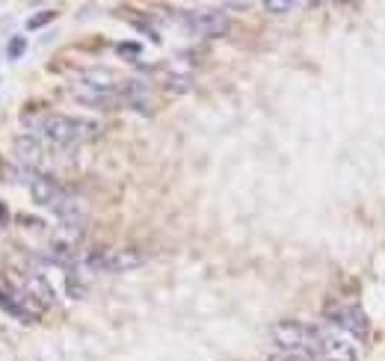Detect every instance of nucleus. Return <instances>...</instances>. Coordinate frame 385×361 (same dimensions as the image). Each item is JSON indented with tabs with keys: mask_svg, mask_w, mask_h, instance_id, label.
<instances>
[{
	"mask_svg": "<svg viewBox=\"0 0 385 361\" xmlns=\"http://www.w3.org/2000/svg\"><path fill=\"white\" fill-rule=\"evenodd\" d=\"M314 344H318V355L326 361H359V344L347 332L335 329L329 323H314Z\"/></svg>",
	"mask_w": 385,
	"mask_h": 361,
	"instance_id": "obj_3",
	"label": "nucleus"
},
{
	"mask_svg": "<svg viewBox=\"0 0 385 361\" xmlns=\"http://www.w3.org/2000/svg\"><path fill=\"white\" fill-rule=\"evenodd\" d=\"M116 54L122 56V59H140L143 45H140V42H118V45H116Z\"/></svg>",
	"mask_w": 385,
	"mask_h": 361,
	"instance_id": "obj_15",
	"label": "nucleus"
},
{
	"mask_svg": "<svg viewBox=\"0 0 385 361\" xmlns=\"http://www.w3.org/2000/svg\"><path fill=\"white\" fill-rule=\"evenodd\" d=\"M143 264L145 255L140 249H98L86 258V267L95 273H127V269H136Z\"/></svg>",
	"mask_w": 385,
	"mask_h": 361,
	"instance_id": "obj_5",
	"label": "nucleus"
},
{
	"mask_svg": "<svg viewBox=\"0 0 385 361\" xmlns=\"http://www.w3.org/2000/svg\"><path fill=\"white\" fill-rule=\"evenodd\" d=\"M267 361H314V358L300 355V353H275V355H270Z\"/></svg>",
	"mask_w": 385,
	"mask_h": 361,
	"instance_id": "obj_17",
	"label": "nucleus"
},
{
	"mask_svg": "<svg viewBox=\"0 0 385 361\" xmlns=\"http://www.w3.org/2000/svg\"><path fill=\"white\" fill-rule=\"evenodd\" d=\"M15 152H18V157H21V163L33 166V169L45 160V145H42V139H39L36 134L15 136Z\"/></svg>",
	"mask_w": 385,
	"mask_h": 361,
	"instance_id": "obj_10",
	"label": "nucleus"
},
{
	"mask_svg": "<svg viewBox=\"0 0 385 361\" xmlns=\"http://www.w3.org/2000/svg\"><path fill=\"white\" fill-rule=\"evenodd\" d=\"M0 278H3V276H0Z\"/></svg>",
	"mask_w": 385,
	"mask_h": 361,
	"instance_id": "obj_19",
	"label": "nucleus"
},
{
	"mask_svg": "<svg viewBox=\"0 0 385 361\" xmlns=\"http://www.w3.org/2000/svg\"><path fill=\"white\" fill-rule=\"evenodd\" d=\"M184 30L196 39H216L222 33H229L231 18L220 12V9H202V12H184Z\"/></svg>",
	"mask_w": 385,
	"mask_h": 361,
	"instance_id": "obj_6",
	"label": "nucleus"
},
{
	"mask_svg": "<svg viewBox=\"0 0 385 361\" xmlns=\"http://www.w3.org/2000/svg\"><path fill=\"white\" fill-rule=\"evenodd\" d=\"M326 320H329V326L341 329V332H347L355 340L368 338V317H364V311L355 302H341V305L326 308Z\"/></svg>",
	"mask_w": 385,
	"mask_h": 361,
	"instance_id": "obj_7",
	"label": "nucleus"
},
{
	"mask_svg": "<svg viewBox=\"0 0 385 361\" xmlns=\"http://www.w3.org/2000/svg\"><path fill=\"white\" fill-rule=\"evenodd\" d=\"M0 308H3L9 317L21 320V323H36V320L45 314V305L39 302V299H33L24 287H15L12 282H6V278H0Z\"/></svg>",
	"mask_w": 385,
	"mask_h": 361,
	"instance_id": "obj_4",
	"label": "nucleus"
},
{
	"mask_svg": "<svg viewBox=\"0 0 385 361\" xmlns=\"http://www.w3.org/2000/svg\"><path fill=\"white\" fill-rule=\"evenodd\" d=\"M30 196H33V202L36 205H42V207H56L59 202H63V196H65V187L59 184V180L54 175H48V172H30Z\"/></svg>",
	"mask_w": 385,
	"mask_h": 361,
	"instance_id": "obj_8",
	"label": "nucleus"
},
{
	"mask_svg": "<svg viewBox=\"0 0 385 361\" xmlns=\"http://www.w3.org/2000/svg\"><path fill=\"white\" fill-rule=\"evenodd\" d=\"M24 125H33L36 136H42L59 148L89 143V139H95L101 134V122H95V118H77V116H59V113L39 116V118L24 116Z\"/></svg>",
	"mask_w": 385,
	"mask_h": 361,
	"instance_id": "obj_1",
	"label": "nucleus"
},
{
	"mask_svg": "<svg viewBox=\"0 0 385 361\" xmlns=\"http://www.w3.org/2000/svg\"><path fill=\"white\" fill-rule=\"evenodd\" d=\"M24 290L33 299H39L42 305H51L54 302V290H51V285L45 282V276H39V273H30L27 278H24Z\"/></svg>",
	"mask_w": 385,
	"mask_h": 361,
	"instance_id": "obj_12",
	"label": "nucleus"
},
{
	"mask_svg": "<svg viewBox=\"0 0 385 361\" xmlns=\"http://www.w3.org/2000/svg\"><path fill=\"white\" fill-rule=\"evenodd\" d=\"M296 6H300V3H291V0H267V3H264V9H267V12H273V15L293 12Z\"/></svg>",
	"mask_w": 385,
	"mask_h": 361,
	"instance_id": "obj_16",
	"label": "nucleus"
},
{
	"mask_svg": "<svg viewBox=\"0 0 385 361\" xmlns=\"http://www.w3.org/2000/svg\"><path fill=\"white\" fill-rule=\"evenodd\" d=\"M273 344L279 347V353H300V355H318V344H314V329L300 320H279L270 329Z\"/></svg>",
	"mask_w": 385,
	"mask_h": 361,
	"instance_id": "obj_2",
	"label": "nucleus"
},
{
	"mask_svg": "<svg viewBox=\"0 0 385 361\" xmlns=\"http://www.w3.org/2000/svg\"><path fill=\"white\" fill-rule=\"evenodd\" d=\"M0 225H9V207L0 202Z\"/></svg>",
	"mask_w": 385,
	"mask_h": 361,
	"instance_id": "obj_18",
	"label": "nucleus"
},
{
	"mask_svg": "<svg viewBox=\"0 0 385 361\" xmlns=\"http://www.w3.org/2000/svg\"><path fill=\"white\" fill-rule=\"evenodd\" d=\"M56 21V12L54 9H45V12H36L33 18H27V30H42L48 24H54Z\"/></svg>",
	"mask_w": 385,
	"mask_h": 361,
	"instance_id": "obj_13",
	"label": "nucleus"
},
{
	"mask_svg": "<svg viewBox=\"0 0 385 361\" xmlns=\"http://www.w3.org/2000/svg\"><path fill=\"white\" fill-rule=\"evenodd\" d=\"M24 51H27V39H24V36H12V39H9V45H6V56L12 59V63H15V59H21V56H24Z\"/></svg>",
	"mask_w": 385,
	"mask_h": 361,
	"instance_id": "obj_14",
	"label": "nucleus"
},
{
	"mask_svg": "<svg viewBox=\"0 0 385 361\" xmlns=\"http://www.w3.org/2000/svg\"><path fill=\"white\" fill-rule=\"evenodd\" d=\"M72 95H74V101H81L86 107L113 110V107H122L125 104L122 86H118V89H98V86H89V83H74L72 86Z\"/></svg>",
	"mask_w": 385,
	"mask_h": 361,
	"instance_id": "obj_9",
	"label": "nucleus"
},
{
	"mask_svg": "<svg viewBox=\"0 0 385 361\" xmlns=\"http://www.w3.org/2000/svg\"><path fill=\"white\" fill-rule=\"evenodd\" d=\"M81 83L98 86V89H118L125 83V77L113 72V68H83L81 72Z\"/></svg>",
	"mask_w": 385,
	"mask_h": 361,
	"instance_id": "obj_11",
	"label": "nucleus"
}]
</instances>
